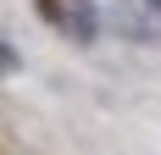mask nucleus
Instances as JSON below:
<instances>
[{"label":"nucleus","instance_id":"1","mask_svg":"<svg viewBox=\"0 0 161 155\" xmlns=\"http://www.w3.org/2000/svg\"><path fill=\"white\" fill-rule=\"evenodd\" d=\"M39 17L72 39V45H95L100 39V11L95 0H39Z\"/></svg>","mask_w":161,"mask_h":155},{"label":"nucleus","instance_id":"2","mask_svg":"<svg viewBox=\"0 0 161 155\" xmlns=\"http://www.w3.org/2000/svg\"><path fill=\"white\" fill-rule=\"evenodd\" d=\"M17 67H22V56H17V50H11V45H6V39H0V78H11V72H17Z\"/></svg>","mask_w":161,"mask_h":155},{"label":"nucleus","instance_id":"3","mask_svg":"<svg viewBox=\"0 0 161 155\" xmlns=\"http://www.w3.org/2000/svg\"><path fill=\"white\" fill-rule=\"evenodd\" d=\"M145 11H161V0H145Z\"/></svg>","mask_w":161,"mask_h":155}]
</instances>
